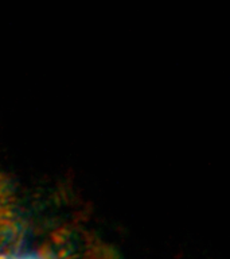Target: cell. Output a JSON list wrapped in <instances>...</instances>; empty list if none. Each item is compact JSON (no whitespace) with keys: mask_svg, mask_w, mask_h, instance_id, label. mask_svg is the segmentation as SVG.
I'll list each match as a JSON object with an SVG mask.
<instances>
[{"mask_svg":"<svg viewBox=\"0 0 230 259\" xmlns=\"http://www.w3.org/2000/svg\"><path fill=\"white\" fill-rule=\"evenodd\" d=\"M0 259H11V258H8L7 255H3V254H0Z\"/></svg>","mask_w":230,"mask_h":259,"instance_id":"obj_1","label":"cell"}]
</instances>
